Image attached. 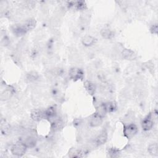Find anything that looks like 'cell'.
<instances>
[{
    "instance_id": "8",
    "label": "cell",
    "mask_w": 158,
    "mask_h": 158,
    "mask_svg": "<svg viewBox=\"0 0 158 158\" xmlns=\"http://www.w3.org/2000/svg\"><path fill=\"white\" fill-rule=\"evenodd\" d=\"M121 56L123 59L125 60H134L136 57V54L131 49H123L121 51Z\"/></svg>"
},
{
    "instance_id": "6",
    "label": "cell",
    "mask_w": 158,
    "mask_h": 158,
    "mask_svg": "<svg viewBox=\"0 0 158 158\" xmlns=\"http://www.w3.org/2000/svg\"><path fill=\"white\" fill-rule=\"evenodd\" d=\"M107 132L105 130H103L102 131L100 132L98 135L96 136V137L94 139L93 143L96 146H101L106 142L107 139Z\"/></svg>"
},
{
    "instance_id": "18",
    "label": "cell",
    "mask_w": 158,
    "mask_h": 158,
    "mask_svg": "<svg viewBox=\"0 0 158 158\" xmlns=\"http://www.w3.org/2000/svg\"><path fill=\"white\" fill-rule=\"evenodd\" d=\"M96 41V39L91 35H85L81 38V43L85 46H91Z\"/></svg>"
},
{
    "instance_id": "24",
    "label": "cell",
    "mask_w": 158,
    "mask_h": 158,
    "mask_svg": "<svg viewBox=\"0 0 158 158\" xmlns=\"http://www.w3.org/2000/svg\"><path fill=\"white\" fill-rule=\"evenodd\" d=\"M157 24H153L151 28H150V31L152 34H157Z\"/></svg>"
},
{
    "instance_id": "3",
    "label": "cell",
    "mask_w": 158,
    "mask_h": 158,
    "mask_svg": "<svg viewBox=\"0 0 158 158\" xmlns=\"http://www.w3.org/2000/svg\"><path fill=\"white\" fill-rule=\"evenodd\" d=\"M138 129L134 123H130L126 125L123 128V135L127 139H131L138 133Z\"/></svg>"
},
{
    "instance_id": "16",
    "label": "cell",
    "mask_w": 158,
    "mask_h": 158,
    "mask_svg": "<svg viewBox=\"0 0 158 158\" xmlns=\"http://www.w3.org/2000/svg\"><path fill=\"white\" fill-rule=\"evenodd\" d=\"M11 131V127L9 123L5 120H1V132L4 135H9Z\"/></svg>"
},
{
    "instance_id": "10",
    "label": "cell",
    "mask_w": 158,
    "mask_h": 158,
    "mask_svg": "<svg viewBox=\"0 0 158 158\" xmlns=\"http://www.w3.org/2000/svg\"><path fill=\"white\" fill-rule=\"evenodd\" d=\"M105 111L107 112H114L117 110V105L115 101H108L102 104Z\"/></svg>"
},
{
    "instance_id": "4",
    "label": "cell",
    "mask_w": 158,
    "mask_h": 158,
    "mask_svg": "<svg viewBox=\"0 0 158 158\" xmlns=\"http://www.w3.org/2000/svg\"><path fill=\"white\" fill-rule=\"evenodd\" d=\"M103 122V117L101 116L97 113L92 115L89 120V125L91 127L95 128L100 126Z\"/></svg>"
},
{
    "instance_id": "5",
    "label": "cell",
    "mask_w": 158,
    "mask_h": 158,
    "mask_svg": "<svg viewBox=\"0 0 158 158\" xmlns=\"http://www.w3.org/2000/svg\"><path fill=\"white\" fill-rule=\"evenodd\" d=\"M154 121L152 118L151 114H149L141 122V127L144 131H147L152 128L154 126Z\"/></svg>"
},
{
    "instance_id": "7",
    "label": "cell",
    "mask_w": 158,
    "mask_h": 158,
    "mask_svg": "<svg viewBox=\"0 0 158 158\" xmlns=\"http://www.w3.org/2000/svg\"><path fill=\"white\" fill-rule=\"evenodd\" d=\"M15 92L14 88L12 86H8L4 89L0 95V99L2 101H7L10 99L14 95Z\"/></svg>"
},
{
    "instance_id": "15",
    "label": "cell",
    "mask_w": 158,
    "mask_h": 158,
    "mask_svg": "<svg viewBox=\"0 0 158 158\" xmlns=\"http://www.w3.org/2000/svg\"><path fill=\"white\" fill-rule=\"evenodd\" d=\"M84 87L86 91L91 96L94 95L96 91V85L91 81H85L84 83Z\"/></svg>"
},
{
    "instance_id": "1",
    "label": "cell",
    "mask_w": 158,
    "mask_h": 158,
    "mask_svg": "<svg viewBox=\"0 0 158 158\" xmlns=\"http://www.w3.org/2000/svg\"><path fill=\"white\" fill-rule=\"evenodd\" d=\"M27 146L23 142H17L11 148V153L17 156H22L27 151Z\"/></svg>"
},
{
    "instance_id": "11",
    "label": "cell",
    "mask_w": 158,
    "mask_h": 158,
    "mask_svg": "<svg viewBox=\"0 0 158 158\" xmlns=\"http://www.w3.org/2000/svg\"><path fill=\"white\" fill-rule=\"evenodd\" d=\"M37 139L33 135H28L25 137L23 143L25 144L27 148H33L36 144Z\"/></svg>"
},
{
    "instance_id": "21",
    "label": "cell",
    "mask_w": 158,
    "mask_h": 158,
    "mask_svg": "<svg viewBox=\"0 0 158 158\" xmlns=\"http://www.w3.org/2000/svg\"><path fill=\"white\" fill-rule=\"evenodd\" d=\"M148 152L153 156H157L158 154V146L157 143H152L151 144L148 148Z\"/></svg>"
},
{
    "instance_id": "12",
    "label": "cell",
    "mask_w": 158,
    "mask_h": 158,
    "mask_svg": "<svg viewBox=\"0 0 158 158\" xmlns=\"http://www.w3.org/2000/svg\"><path fill=\"white\" fill-rule=\"evenodd\" d=\"M64 126V123L62 120L59 118H55L51 122V130L56 132L62 129Z\"/></svg>"
},
{
    "instance_id": "2",
    "label": "cell",
    "mask_w": 158,
    "mask_h": 158,
    "mask_svg": "<svg viewBox=\"0 0 158 158\" xmlns=\"http://www.w3.org/2000/svg\"><path fill=\"white\" fill-rule=\"evenodd\" d=\"M69 76L70 79L76 81L84 78V72L78 67H72L69 71Z\"/></svg>"
},
{
    "instance_id": "17",
    "label": "cell",
    "mask_w": 158,
    "mask_h": 158,
    "mask_svg": "<svg viewBox=\"0 0 158 158\" xmlns=\"http://www.w3.org/2000/svg\"><path fill=\"white\" fill-rule=\"evenodd\" d=\"M22 25H23L25 30L27 31H28L33 30L35 27L36 25V22L34 19H28L26 20L24 22H23Z\"/></svg>"
},
{
    "instance_id": "13",
    "label": "cell",
    "mask_w": 158,
    "mask_h": 158,
    "mask_svg": "<svg viewBox=\"0 0 158 158\" xmlns=\"http://www.w3.org/2000/svg\"><path fill=\"white\" fill-rule=\"evenodd\" d=\"M31 118L33 120L38 122L41 120L42 119L45 118L44 117V110H34L31 112Z\"/></svg>"
},
{
    "instance_id": "9",
    "label": "cell",
    "mask_w": 158,
    "mask_h": 158,
    "mask_svg": "<svg viewBox=\"0 0 158 158\" xmlns=\"http://www.w3.org/2000/svg\"><path fill=\"white\" fill-rule=\"evenodd\" d=\"M12 31L13 33L17 36H21L23 35H25L27 31L25 30L22 23L20 24H15L12 27Z\"/></svg>"
},
{
    "instance_id": "23",
    "label": "cell",
    "mask_w": 158,
    "mask_h": 158,
    "mask_svg": "<svg viewBox=\"0 0 158 158\" xmlns=\"http://www.w3.org/2000/svg\"><path fill=\"white\" fill-rule=\"evenodd\" d=\"M35 2H34V1H29L25 2V6L28 9H33L35 7Z\"/></svg>"
},
{
    "instance_id": "19",
    "label": "cell",
    "mask_w": 158,
    "mask_h": 158,
    "mask_svg": "<svg viewBox=\"0 0 158 158\" xmlns=\"http://www.w3.org/2000/svg\"><path fill=\"white\" fill-rule=\"evenodd\" d=\"M101 35L102 38L107 40H110L114 38L115 33L110 28H103L101 30Z\"/></svg>"
},
{
    "instance_id": "14",
    "label": "cell",
    "mask_w": 158,
    "mask_h": 158,
    "mask_svg": "<svg viewBox=\"0 0 158 158\" xmlns=\"http://www.w3.org/2000/svg\"><path fill=\"white\" fill-rule=\"evenodd\" d=\"M57 112L54 107H49L44 110V117L48 120H54L56 118Z\"/></svg>"
},
{
    "instance_id": "20",
    "label": "cell",
    "mask_w": 158,
    "mask_h": 158,
    "mask_svg": "<svg viewBox=\"0 0 158 158\" xmlns=\"http://www.w3.org/2000/svg\"><path fill=\"white\" fill-rule=\"evenodd\" d=\"M26 78L29 82H35L38 80L39 75L36 71H30L27 74Z\"/></svg>"
},
{
    "instance_id": "22",
    "label": "cell",
    "mask_w": 158,
    "mask_h": 158,
    "mask_svg": "<svg viewBox=\"0 0 158 158\" xmlns=\"http://www.w3.org/2000/svg\"><path fill=\"white\" fill-rule=\"evenodd\" d=\"M108 155L110 157H118L120 155V151L117 148H110L108 149Z\"/></svg>"
}]
</instances>
